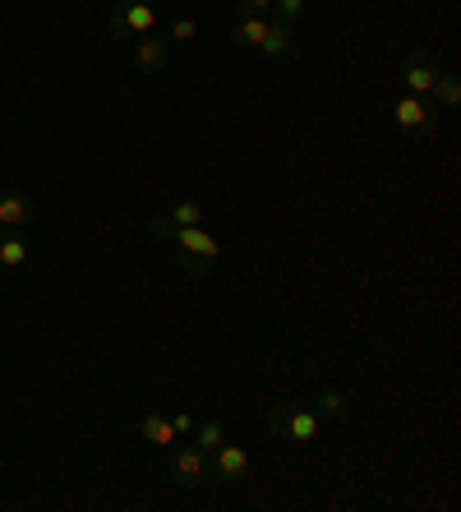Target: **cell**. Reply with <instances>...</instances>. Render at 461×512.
Here are the masks:
<instances>
[{
    "instance_id": "1",
    "label": "cell",
    "mask_w": 461,
    "mask_h": 512,
    "mask_svg": "<svg viewBox=\"0 0 461 512\" xmlns=\"http://www.w3.org/2000/svg\"><path fill=\"white\" fill-rule=\"evenodd\" d=\"M176 254H180V273L185 277H203V273H213L217 259H222V245H217V236L208 227H185L176 231Z\"/></svg>"
},
{
    "instance_id": "2",
    "label": "cell",
    "mask_w": 461,
    "mask_h": 512,
    "mask_svg": "<svg viewBox=\"0 0 461 512\" xmlns=\"http://www.w3.org/2000/svg\"><path fill=\"white\" fill-rule=\"evenodd\" d=\"M166 476L176 480L180 489H203L213 480V457L203 453L199 443H171L166 448Z\"/></svg>"
},
{
    "instance_id": "3",
    "label": "cell",
    "mask_w": 461,
    "mask_h": 512,
    "mask_svg": "<svg viewBox=\"0 0 461 512\" xmlns=\"http://www.w3.org/2000/svg\"><path fill=\"white\" fill-rule=\"evenodd\" d=\"M319 425L323 420L314 416L309 402H286V406H272L268 411V429L277 439H291V443H314L319 439Z\"/></svg>"
},
{
    "instance_id": "4",
    "label": "cell",
    "mask_w": 461,
    "mask_h": 512,
    "mask_svg": "<svg viewBox=\"0 0 461 512\" xmlns=\"http://www.w3.org/2000/svg\"><path fill=\"white\" fill-rule=\"evenodd\" d=\"M438 125V111L429 97H415V93H397L392 97V130L397 134H434Z\"/></svg>"
},
{
    "instance_id": "5",
    "label": "cell",
    "mask_w": 461,
    "mask_h": 512,
    "mask_svg": "<svg viewBox=\"0 0 461 512\" xmlns=\"http://www.w3.org/2000/svg\"><path fill=\"white\" fill-rule=\"evenodd\" d=\"M438 74H443V60H434L425 47H411L406 51V60H402V70H397V79H402L406 93L429 97L434 93V84H438Z\"/></svg>"
},
{
    "instance_id": "6",
    "label": "cell",
    "mask_w": 461,
    "mask_h": 512,
    "mask_svg": "<svg viewBox=\"0 0 461 512\" xmlns=\"http://www.w3.org/2000/svg\"><path fill=\"white\" fill-rule=\"evenodd\" d=\"M157 28L153 0H116L111 5V37H143Z\"/></svg>"
},
{
    "instance_id": "7",
    "label": "cell",
    "mask_w": 461,
    "mask_h": 512,
    "mask_svg": "<svg viewBox=\"0 0 461 512\" xmlns=\"http://www.w3.org/2000/svg\"><path fill=\"white\" fill-rule=\"evenodd\" d=\"M208 222V208H203L199 199H180V203H171L166 213H157L153 222H148V231H153L157 240H171L176 231H185V227H203Z\"/></svg>"
},
{
    "instance_id": "8",
    "label": "cell",
    "mask_w": 461,
    "mask_h": 512,
    "mask_svg": "<svg viewBox=\"0 0 461 512\" xmlns=\"http://www.w3.org/2000/svg\"><path fill=\"white\" fill-rule=\"evenodd\" d=\"M37 217V203L24 190H0V231H28Z\"/></svg>"
},
{
    "instance_id": "9",
    "label": "cell",
    "mask_w": 461,
    "mask_h": 512,
    "mask_svg": "<svg viewBox=\"0 0 461 512\" xmlns=\"http://www.w3.org/2000/svg\"><path fill=\"white\" fill-rule=\"evenodd\" d=\"M166 60H171V42H166L162 33H143L134 37V65H139V74H162Z\"/></svg>"
},
{
    "instance_id": "10",
    "label": "cell",
    "mask_w": 461,
    "mask_h": 512,
    "mask_svg": "<svg viewBox=\"0 0 461 512\" xmlns=\"http://www.w3.org/2000/svg\"><path fill=\"white\" fill-rule=\"evenodd\" d=\"M213 476L226 480V485H240V480H249V453L240 448V443H222L213 453Z\"/></svg>"
},
{
    "instance_id": "11",
    "label": "cell",
    "mask_w": 461,
    "mask_h": 512,
    "mask_svg": "<svg viewBox=\"0 0 461 512\" xmlns=\"http://www.w3.org/2000/svg\"><path fill=\"white\" fill-rule=\"evenodd\" d=\"M259 51H263V60H286V56H296V28L286 24V19H268V33H263Z\"/></svg>"
},
{
    "instance_id": "12",
    "label": "cell",
    "mask_w": 461,
    "mask_h": 512,
    "mask_svg": "<svg viewBox=\"0 0 461 512\" xmlns=\"http://www.w3.org/2000/svg\"><path fill=\"white\" fill-rule=\"evenodd\" d=\"M139 439L143 443H153L157 453H166L171 443L180 439L176 434V425H171V416H162V411H143V420H139Z\"/></svg>"
},
{
    "instance_id": "13",
    "label": "cell",
    "mask_w": 461,
    "mask_h": 512,
    "mask_svg": "<svg viewBox=\"0 0 461 512\" xmlns=\"http://www.w3.org/2000/svg\"><path fill=\"white\" fill-rule=\"evenodd\" d=\"M263 33H268V14H236V24H231V47H254L259 51Z\"/></svg>"
},
{
    "instance_id": "14",
    "label": "cell",
    "mask_w": 461,
    "mask_h": 512,
    "mask_svg": "<svg viewBox=\"0 0 461 512\" xmlns=\"http://www.w3.org/2000/svg\"><path fill=\"white\" fill-rule=\"evenodd\" d=\"M33 245H28L24 231H0V273H10V268H24Z\"/></svg>"
},
{
    "instance_id": "15",
    "label": "cell",
    "mask_w": 461,
    "mask_h": 512,
    "mask_svg": "<svg viewBox=\"0 0 461 512\" xmlns=\"http://www.w3.org/2000/svg\"><path fill=\"white\" fill-rule=\"evenodd\" d=\"M309 406H314V416L319 420H342L346 416V393L342 388H323V393L309 397Z\"/></svg>"
},
{
    "instance_id": "16",
    "label": "cell",
    "mask_w": 461,
    "mask_h": 512,
    "mask_svg": "<svg viewBox=\"0 0 461 512\" xmlns=\"http://www.w3.org/2000/svg\"><path fill=\"white\" fill-rule=\"evenodd\" d=\"M429 102L434 107H443V111H457V102H461V84H457V74L443 65V74H438V84H434V93H429Z\"/></svg>"
},
{
    "instance_id": "17",
    "label": "cell",
    "mask_w": 461,
    "mask_h": 512,
    "mask_svg": "<svg viewBox=\"0 0 461 512\" xmlns=\"http://www.w3.org/2000/svg\"><path fill=\"white\" fill-rule=\"evenodd\" d=\"M194 443H199L203 453L213 457L217 448L226 443V425H222V420H199V425H194Z\"/></svg>"
},
{
    "instance_id": "18",
    "label": "cell",
    "mask_w": 461,
    "mask_h": 512,
    "mask_svg": "<svg viewBox=\"0 0 461 512\" xmlns=\"http://www.w3.org/2000/svg\"><path fill=\"white\" fill-rule=\"evenodd\" d=\"M166 42H176V47H190L194 37H199V24H194L190 14H180V19H171V24H166Z\"/></svg>"
},
{
    "instance_id": "19",
    "label": "cell",
    "mask_w": 461,
    "mask_h": 512,
    "mask_svg": "<svg viewBox=\"0 0 461 512\" xmlns=\"http://www.w3.org/2000/svg\"><path fill=\"white\" fill-rule=\"evenodd\" d=\"M305 10H309V0H272V14H277V19H286V24H296Z\"/></svg>"
},
{
    "instance_id": "20",
    "label": "cell",
    "mask_w": 461,
    "mask_h": 512,
    "mask_svg": "<svg viewBox=\"0 0 461 512\" xmlns=\"http://www.w3.org/2000/svg\"><path fill=\"white\" fill-rule=\"evenodd\" d=\"M272 0H236V14H268Z\"/></svg>"
},
{
    "instance_id": "21",
    "label": "cell",
    "mask_w": 461,
    "mask_h": 512,
    "mask_svg": "<svg viewBox=\"0 0 461 512\" xmlns=\"http://www.w3.org/2000/svg\"><path fill=\"white\" fill-rule=\"evenodd\" d=\"M171 425H176V434H194V425H199V420H194L190 411H176V416H171Z\"/></svg>"
}]
</instances>
